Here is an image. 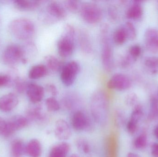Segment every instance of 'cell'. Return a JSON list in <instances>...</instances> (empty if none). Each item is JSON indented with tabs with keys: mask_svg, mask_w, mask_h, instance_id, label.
<instances>
[{
	"mask_svg": "<svg viewBox=\"0 0 158 157\" xmlns=\"http://www.w3.org/2000/svg\"><path fill=\"white\" fill-rule=\"evenodd\" d=\"M110 27L104 23L100 29V41L101 44V61L103 68L106 72L112 71L114 66L113 53L109 38Z\"/></svg>",
	"mask_w": 158,
	"mask_h": 157,
	"instance_id": "obj_1",
	"label": "cell"
},
{
	"mask_svg": "<svg viewBox=\"0 0 158 157\" xmlns=\"http://www.w3.org/2000/svg\"><path fill=\"white\" fill-rule=\"evenodd\" d=\"M108 106V99L104 91L98 90L93 94L91 98V109L97 122L104 123L106 120Z\"/></svg>",
	"mask_w": 158,
	"mask_h": 157,
	"instance_id": "obj_2",
	"label": "cell"
},
{
	"mask_svg": "<svg viewBox=\"0 0 158 157\" xmlns=\"http://www.w3.org/2000/svg\"><path fill=\"white\" fill-rule=\"evenodd\" d=\"M9 29L11 34L20 40L30 39L35 32V25L33 22L25 18H16L11 21Z\"/></svg>",
	"mask_w": 158,
	"mask_h": 157,
	"instance_id": "obj_3",
	"label": "cell"
},
{
	"mask_svg": "<svg viewBox=\"0 0 158 157\" xmlns=\"http://www.w3.org/2000/svg\"><path fill=\"white\" fill-rule=\"evenodd\" d=\"M75 35L76 30L74 27L71 24H66L64 33L57 43L58 54L62 58H68L73 54L75 48Z\"/></svg>",
	"mask_w": 158,
	"mask_h": 157,
	"instance_id": "obj_4",
	"label": "cell"
},
{
	"mask_svg": "<svg viewBox=\"0 0 158 157\" xmlns=\"http://www.w3.org/2000/svg\"><path fill=\"white\" fill-rule=\"evenodd\" d=\"M79 12L83 20L89 24H97L103 18V11L101 7L92 2L81 4Z\"/></svg>",
	"mask_w": 158,
	"mask_h": 157,
	"instance_id": "obj_5",
	"label": "cell"
},
{
	"mask_svg": "<svg viewBox=\"0 0 158 157\" xmlns=\"http://www.w3.org/2000/svg\"><path fill=\"white\" fill-rule=\"evenodd\" d=\"M24 58L23 48L17 44H10L6 47L2 53V62L9 66H15Z\"/></svg>",
	"mask_w": 158,
	"mask_h": 157,
	"instance_id": "obj_6",
	"label": "cell"
},
{
	"mask_svg": "<svg viewBox=\"0 0 158 157\" xmlns=\"http://www.w3.org/2000/svg\"><path fill=\"white\" fill-rule=\"evenodd\" d=\"M80 71V65L75 61H70L64 65L60 71V79L64 85H72Z\"/></svg>",
	"mask_w": 158,
	"mask_h": 157,
	"instance_id": "obj_7",
	"label": "cell"
},
{
	"mask_svg": "<svg viewBox=\"0 0 158 157\" xmlns=\"http://www.w3.org/2000/svg\"><path fill=\"white\" fill-rule=\"evenodd\" d=\"M47 20L52 22L64 19L67 16L65 8L59 2H50L46 8Z\"/></svg>",
	"mask_w": 158,
	"mask_h": 157,
	"instance_id": "obj_8",
	"label": "cell"
},
{
	"mask_svg": "<svg viewBox=\"0 0 158 157\" xmlns=\"http://www.w3.org/2000/svg\"><path fill=\"white\" fill-rule=\"evenodd\" d=\"M132 86L130 77L123 73H116L112 76L107 84L109 89H116L119 91L127 90Z\"/></svg>",
	"mask_w": 158,
	"mask_h": 157,
	"instance_id": "obj_9",
	"label": "cell"
},
{
	"mask_svg": "<svg viewBox=\"0 0 158 157\" xmlns=\"http://www.w3.org/2000/svg\"><path fill=\"white\" fill-rule=\"evenodd\" d=\"M28 120L24 116L17 115L12 117L6 122L5 129L3 134L5 137H8L19 130L25 128L28 124Z\"/></svg>",
	"mask_w": 158,
	"mask_h": 157,
	"instance_id": "obj_10",
	"label": "cell"
},
{
	"mask_svg": "<svg viewBox=\"0 0 158 157\" xmlns=\"http://www.w3.org/2000/svg\"><path fill=\"white\" fill-rule=\"evenodd\" d=\"M72 127L76 131H89L91 128V124L88 117L81 111L76 112L71 119Z\"/></svg>",
	"mask_w": 158,
	"mask_h": 157,
	"instance_id": "obj_11",
	"label": "cell"
},
{
	"mask_svg": "<svg viewBox=\"0 0 158 157\" xmlns=\"http://www.w3.org/2000/svg\"><path fill=\"white\" fill-rule=\"evenodd\" d=\"M26 92L28 98L32 103L38 104L43 99L45 90L40 85L35 83H29Z\"/></svg>",
	"mask_w": 158,
	"mask_h": 157,
	"instance_id": "obj_12",
	"label": "cell"
},
{
	"mask_svg": "<svg viewBox=\"0 0 158 157\" xmlns=\"http://www.w3.org/2000/svg\"><path fill=\"white\" fill-rule=\"evenodd\" d=\"M18 103V98L15 93L5 94L0 97V110L9 112L17 107Z\"/></svg>",
	"mask_w": 158,
	"mask_h": 157,
	"instance_id": "obj_13",
	"label": "cell"
},
{
	"mask_svg": "<svg viewBox=\"0 0 158 157\" xmlns=\"http://www.w3.org/2000/svg\"><path fill=\"white\" fill-rule=\"evenodd\" d=\"M55 134L57 139L67 140L70 138L72 133L70 126L65 120L60 119L56 123Z\"/></svg>",
	"mask_w": 158,
	"mask_h": 157,
	"instance_id": "obj_14",
	"label": "cell"
},
{
	"mask_svg": "<svg viewBox=\"0 0 158 157\" xmlns=\"http://www.w3.org/2000/svg\"><path fill=\"white\" fill-rule=\"evenodd\" d=\"M145 42L147 48L150 51L158 52V30L150 28L145 32Z\"/></svg>",
	"mask_w": 158,
	"mask_h": 157,
	"instance_id": "obj_15",
	"label": "cell"
},
{
	"mask_svg": "<svg viewBox=\"0 0 158 157\" xmlns=\"http://www.w3.org/2000/svg\"><path fill=\"white\" fill-rule=\"evenodd\" d=\"M78 39L80 49L83 53L85 54H90L93 52L92 40L87 30L81 29L78 33Z\"/></svg>",
	"mask_w": 158,
	"mask_h": 157,
	"instance_id": "obj_16",
	"label": "cell"
},
{
	"mask_svg": "<svg viewBox=\"0 0 158 157\" xmlns=\"http://www.w3.org/2000/svg\"><path fill=\"white\" fill-rule=\"evenodd\" d=\"M143 14V9L141 2L134 1L127 10L126 15L129 19L138 20L142 18Z\"/></svg>",
	"mask_w": 158,
	"mask_h": 157,
	"instance_id": "obj_17",
	"label": "cell"
},
{
	"mask_svg": "<svg viewBox=\"0 0 158 157\" xmlns=\"http://www.w3.org/2000/svg\"><path fill=\"white\" fill-rule=\"evenodd\" d=\"M14 6L18 10L23 11L36 10L41 4L40 1L16 0L13 2Z\"/></svg>",
	"mask_w": 158,
	"mask_h": 157,
	"instance_id": "obj_18",
	"label": "cell"
},
{
	"mask_svg": "<svg viewBox=\"0 0 158 157\" xmlns=\"http://www.w3.org/2000/svg\"><path fill=\"white\" fill-rule=\"evenodd\" d=\"M70 149V145L68 143H59L53 147L48 157H67Z\"/></svg>",
	"mask_w": 158,
	"mask_h": 157,
	"instance_id": "obj_19",
	"label": "cell"
},
{
	"mask_svg": "<svg viewBox=\"0 0 158 157\" xmlns=\"http://www.w3.org/2000/svg\"><path fill=\"white\" fill-rule=\"evenodd\" d=\"M26 152L30 157H40L42 153L41 144L36 139L31 140L26 147Z\"/></svg>",
	"mask_w": 158,
	"mask_h": 157,
	"instance_id": "obj_20",
	"label": "cell"
},
{
	"mask_svg": "<svg viewBox=\"0 0 158 157\" xmlns=\"http://www.w3.org/2000/svg\"><path fill=\"white\" fill-rule=\"evenodd\" d=\"M44 60L47 69L53 73L60 72L64 65L62 61L52 55H47Z\"/></svg>",
	"mask_w": 158,
	"mask_h": 157,
	"instance_id": "obj_21",
	"label": "cell"
},
{
	"mask_svg": "<svg viewBox=\"0 0 158 157\" xmlns=\"http://www.w3.org/2000/svg\"><path fill=\"white\" fill-rule=\"evenodd\" d=\"M49 70L44 65L39 64L32 66L29 71L28 77L32 80L40 79L46 76Z\"/></svg>",
	"mask_w": 158,
	"mask_h": 157,
	"instance_id": "obj_22",
	"label": "cell"
},
{
	"mask_svg": "<svg viewBox=\"0 0 158 157\" xmlns=\"http://www.w3.org/2000/svg\"><path fill=\"white\" fill-rule=\"evenodd\" d=\"M143 64L148 73L153 75L158 74V56L146 57L144 60Z\"/></svg>",
	"mask_w": 158,
	"mask_h": 157,
	"instance_id": "obj_23",
	"label": "cell"
},
{
	"mask_svg": "<svg viewBox=\"0 0 158 157\" xmlns=\"http://www.w3.org/2000/svg\"><path fill=\"white\" fill-rule=\"evenodd\" d=\"M27 114L29 119L36 121H43L45 118V115L43 113L41 107L40 106L30 108L27 111Z\"/></svg>",
	"mask_w": 158,
	"mask_h": 157,
	"instance_id": "obj_24",
	"label": "cell"
},
{
	"mask_svg": "<svg viewBox=\"0 0 158 157\" xmlns=\"http://www.w3.org/2000/svg\"><path fill=\"white\" fill-rule=\"evenodd\" d=\"M11 152L13 157H21L26 152L23 142L19 139L14 140L11 144Z\"/></svg>",
	"mask_w": 158,
	"mask_h": 157,
	"instance_id": "obj_25",
	"label": "cell"
},
{
	"mask_svg": "<svg viewBox=\"0 0 158 157\" xmlns=\"http://www.w3.org/2000/svg\"><path fill=\"white\" fill-rule=\"evenodd\" d=\"M77 147L80 152L86 157H92V149L88 142L83 138H79L76 142Z\"/></svg>",
	"mask_w": 158,
	"mask_h": 157,
	"instance_id": "obj_26",
	"label": "cell"
},
{
	"mask_svg": "<svg viewBox=\"0 0 158 157\" xmlns=\"http://www.w3.org/2000/svg\"><path fill=\"white\" fill-rule=\"evenodd\" d=\"M113 40L117 45H122L128 40L127 34L123 26L115 30L113 34Z\"/></svg>",
	"mask_w": 158,
	"mask_h": 157,
	"instance_id": "obj_27",
	"label": "cell"
},
{
	"mask_svg": "<svg viewBox=\"0 0 158 157\" xmlns=\"http://www.w3.org/2000/svg\"><path fill=\"white\" fill-rule=\"evenodd\" d=\"M143 115V111L141 106L137 105L135 106L133 111L132 112L130 120L128 124L132 126L137 127L138 123L142 119Z\"/></svg>",
	"mask_w": 158,
	"mask_h": 157,
	"instance_id": "obj_28",
	"label": "cell"
},
{
	"mask_svg": "<svg viewBox=\"0 0 158 157\" xmlns=\"http://www.w3.org/2000/svg\"><path fill=\"white\" fill-rule=\"evenodd\" d=\"M45 105L48 111L51 112L57 111L60 108V104L54 97H50L46 99Z\"/></svg>",
	"mask_w": 158,
	"mask_h": 157,
	"instance_id": "obj_29",
	"label": "cell"
},
{
	"mask_svg": "<svg viewBox=\"0 0 158 157\" xmlns=\"http://www.w3.org/2000/svg\"><path fill=\"white\" fill-rule=\"evenodd\" d=\"M148 116L149 119L151 120L158 119V100L156 97L151 98L150 111Z\"/></svg>",
	"mask_w": 158,
	"mask_h": 157,
	"instance_id": "obj_30",
	"label": "cell"
},
{
	"mask_svg": "<svg viewBox=\"0 0 158 157\" xmlns=\"http://www.w3.org/2000/svg\"><path fill=\"white\" fill-rule=\"evenodd\" d=\"M126 31L128 39L130 40H134L137 36V32L136 28L132 23L127 22L123 26Z\"/></svg>",
	"mask_w": 158,
	"mask_h": 157,
	"instance_id": "obj_31",
	"label": "cell"
},
{
	"mask_svg": "<svg viewBox=\"0 0 158 157\" xmlns=\"http://www.w3.org/2000/svg\"><path fill=\"white\" fill-rule=\"evenodd\" d=\"M114 137L108 138L107 143V157H117V146Z\"/></svg>",
	"mask_w": 158,
	"mask_h": 157,
	"instance_id": "obj_32",
	"label": "cell"
},
{
	"mask_svg": "<svg viewBox=\"0 0 158 157\" xmlns=\"http://www.w3.org/2000/svg\"><path fill=\"white\" fill-rule=\"evenodd\" d=\"M64 5L67 10L73 13H76L79 11L81 6L79 1L75 0L65 1Z\"/></svg>",
	"mask_w": 158,
	"mask_h": 157,
	"instance_id": "obj_33",
	"label": "cell"
},
{
	"mask_svg": "<svg viewBox=\"0 0 158 157\" xmlns=\"http://www.w3.org/2000/svg\"><path fill=\"white\" fill-rule=\"evenodd\" d=\"M147 143V136L145 134H142L136 137L134 142L135 147L137 149L144 148Z\"/></svg>",
	"mask_w": 158,
	"mask_h": 157,
	"instance_id": "obj_34",
	"label": "cell"
},
{
	"mask_svg": "<svg viewBox=\"0 0 158 157\" xmlns=\"http://www.w3.org/2000/svg\"><path fill=\"white\" fill-rule=\"evenodd\" d=\"M29 83H27L26 80L19 78L14 84L13 86L15 88L16 90L19 93H22L26 91L27 88Z\"/></svg>",
	"mask_w": 158,
	"mask_h": 157,
	"instance_id": "obj_35",
	"label": "cell"
},
{
	"mask_svg": "<svg viewBox=\"0 0 158 157\" xmlns=\"http://www.w3.org/2000/svg\"><path fill=\"white\" fill-rule=\"evenodd\" d=\"M141 53L142 49L141 47L138 44H135L129 48L128 53L133 60L136 61V59L141 55Z\"/></svg>",
	"mask_w": 158,
	"mask_h": 157,
	"instance_id": "obj_36",
	"label": "cell"
},
{
	"mask_svg": "<svg viewBox=\"0 0 158 157\" xmlns=\"http://www.w3.org/2000/svg\"><path fill=\"white\" fill-rule=\"evenodd\" d=\"M137 101H138V97H137V95L135 93H130L125 97V103L127 106H129V107L136 106Z\"/></svg>",
	"mask_w": 158,
	"mask_h": 157,
	"instance_id": "obj_37",
	"label": "cell"
},
{
	"mask_svg": "<svg viewBox=\"0 0 158 157\" xmlns=\"http://www.w3.org/2000/svg\"><path fill=\"white\" fill-rule=\"evenodd\" d=\"M135 61L133 60L128 53H127L120 59L119 64L121 67L126 68L130 66Z\"/></svg>",
	"mask_w": 158,
	"mask_h": 157,
	"instance_id": "obj_38",
	"label": "cell"
},
{
	"mask_svg": "<svg viewBox=\"0 0 158 157\" xmlns=\"http://www.w3.org/2000/svg\"><path fill=\"white\" fill-rule=\"evenodd\" d=\"M45 88L46 91L50 93L53 97L56 96L58 95V89L54 84H51V83L46 84Z\"/></svg>",
	"mask_w": 158,
	"mask_h": 157,
	"instance_id": "obj_39",
	"label": "cell"
},
{
	"mask_svg": "<svg viewBox=\"0 0 158 157\" xmlns=\"http://www.w3.org/2000/svg\"><path fill=\"white\" fill-rule=\"evenodd\" d=\"M108 15L110 19L116 20L118 19V14L116 8L113 6H110L108 8Z\"/></svg>",
	"mask_w": 158,
	"mask_h": 157,
	"instance_id": "obj_40",
	"label": "cell"
},
{
	"mask_svg": "<svg viewBox=\"0 0 158 157\" xmlns=\"http://www.w3.org/2000/svg\"><path fill=\"white\" fill-rule=\"evenodd\" d=\"M115 120L116 123L118 125H121L123 122V118L122 114L119 112H117L115 114Z\"/></svg>",
	"mask_w": 158,
	"mask_h": 157,
	"instance_id": "obj_41",
	"label": "cell"
},
{
	"mask_svg": "<svg viewBox=\"0 0 158 157\" xmlns=\"http://www.w3.org/2000/svg\"><path fill=\"white\" fill-rule=\"evenodd\" d=\"M6 125V121H5L2 117H0V135H2L5 129Z\"/></svg>",
	"mask_w": 158,
	"mask_h": 157,
	"instance_id": "obj_42",
	"label": "cell"
},
{
	"mask_svg": "<svg viewBox=\"0 0 158 157\" xmlns=\"http://www.w3.org/2000/svg\"><path fill=\"white\" fill-rule=\"evenodd\" d=\"M151 153L154 157H158V143H155L153 145Z\"/></svg>",
	"mask_w": 158,
	"mask_h": 157,
	"instance_id": "obj_43",
	"label": "cell"
},
{
	"mask_svg": "<svg viewBox=\"0 0 158 157\" xmlns=\"http://www.w3.org/2000/svg\"><path fill=\"white\" fill-rule=\"evenodd\" d=\"M127 157H141L139 155L137 154H135L133 153H128L127 155Z\"/></svg>",
	"mask_w": 158,
	"mask_h": 157,
	"instance_id": "obj_44",
	"label": "cell"
},
{
	"mask_svg": "<svg viewBox=\"0 0 158 157\" xmlns=\"http://www.w3.org/2000/svg\"><path fill=\"white\" fill-rule=\"evenodd\" d=\"M154 134H155V136L158 139V126L156 127L155 129V131H154Z\"/></svg>",
	"mask_w": 158,
	"mask_h": 157,
	"instance_id": "obj_45",
	"label": "cell"
},
{
	"mask_svg": "<svg viewBox=\"0 0 158 157\" xmlns=\"http://www.w3.org/2000/svg\"><path fill=\"white\" fill-rule=\"evenodd\" d=\"M70 157H80L78 155H76V154H74V155H72L70 156Z\"/></svg>",
	"mask_w": 158,
	"mask_h": 157,
	"instance_id": "obj_46",
	"label": "cell"
},
{
	"mask_svg": "<svg viewBox=\"0 0 158 157\" xmlns=\"http://www.w3.org/2000/svg\"><path fill=\"white\" fill-rule=\"evenodd\" d=\"M1 22V17H0V23Z\"/></svg>",
	"mask_w": 158,
	"mask_h": 157,
	"instance_id": "obj_47",
	"label": "cell"
}]
</instances>
